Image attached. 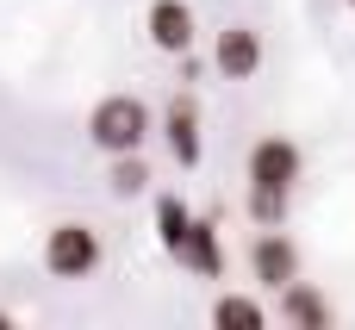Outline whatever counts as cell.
<instances>
[{
  "label": "cell",
  "mask_w": 355,
  "mask_h": 330,
  "mask_svg": "<svg viewBox=\"0 0 355 330\" xmlns=\"http://www.w3.org/2000/svg\"><path fill=\"white\" fill-rule=\"evenodd\" d=\"M162 137H168L175 168H200L206 144H200V100H193V94H175V100H168V112H162Z\"/></svg>",
  "instance_id": "6"
},
{
  "label": "cell",
  "mask_w": 355,
  "mask_h": 330,
  "mask_svg": "<svg viewBox=\"0 0 355 330\" xmlns=\"http://www.w3.org/2000/svg\"><path fill=\"white\" fill-rule=\"evenodd\" d=\"M281 318H287V324H300V330H331L337 312H331V299H324L312 281H300V275H293V281L281 287Z\"/></svg>",
  "instance_id": "9"
},
{
  "label": "cell",
  "mask_w": 355,
  "mask_h": 330,
  "mask_svg": "<svg viewBox=\"0 0 355 330\" xmlns=\"http://www.w3.org/2000/svg\"><path fill=\"white\" fill-rule=\"evenodd\" d=\"M100 262H106V243H100V231L81 225V218H62V225L44 237V268H50L56 281H87Z\"/></svg>",
  "instance_id": "2"
},
{
  "label": "cell",
  "mask_w": 355,
  "mask_h": 330,
  "mask_svg": "<svg viewBox=\"0 0 355 330\" xmlns=\"http://www.w3.org/2000/svg\"><path fill=\"white\" fill-rule=\"evenodd\" d=\"M0 330H12V318H6V312H0Z\"/></svg>",
  "instance_id": "14"
},
{
  "label": "cell",
  "mask_w": 355,
  "mask_h": 330,
  "mask_svg": "<svg viewBox=\"0 0 355 330\" xmlns=\"http://www.w3.org/2000/svg\"><path fill=\"white\" fill-rule=\"evenodd\" d=\"M262 56H268V44H262L256 25H225V31L212 37V69H218L225 81H256Z\"/></svg>",
  "instance_id": "5"
},
{
  "label": "cell",
  "mask_w": 355,
  "mask_h": 330,
  "mask_svg": "<svg viewBox=\"0 0 355 330\" xmlns=\"http://www.w3.org/2000/svg\"><path fill=\"white\" fill-rule=\"evenodd\" d=\"M287 200H293V193H281V187H250L243 206H250L256 225H287Z\"/></svg>",
  "instance_id": "13"
},
{
  "label": "cell",
  "mask_w": 355,
  "mask_h": 330,
  "mask_svg": "<svg viewBox=\"0 0 355 330\" xmlns=\"http://www.w3.org/2000/svg\"><path fill=\"white\" fill-rule=\"evenodd\" d=\"M349 6H355V0H349Z\"/></svg>",
  "instance_id": "15"
},
{
  "label": "cell",
  "mask_w": 355,
  "mask_h": 330,
  "mask_svg": "<svg viewBox=\"0 0 355 330\" xmlns=\"http://www.w3.org/2000/svg\"><path fill=\"white\" fill-rule=\"evenodd\" d=\"M150 106L137 100V94H106V100H94V112H87V144L100 150V156H131V150H144L150 144Z\"/></svg>",
  "instance_id": "1"
},
{
  "label": "cell",
  "mask_w": 355,
  "mask_h": 330,
  "mask_svg": "<svg viewBox=\"0 0 355 330\" xmlns=\"http://www.w3.org/2000/svg\"><path fill=\"white\" fill-rule=\"evenodd\" d=\"M212 324L218 330H262L268 324V306L256 293H218L212 299Z\"/></svg>",
  "instance_id": "10"
},
{
  "label": "cell",
  "mask_w": 355,
  "mask_h": 330,
  "mask_svg": "<svg viewBox=\"0 0 355 330\" xmlns=\"http://www.w3.org/2000/svg\"><path fill=\"white\" fill-rule=\"evenodd\" d=\"M144 31H150V44L162 50V56H181V50H193V6L187 0H150V12H144Z\"/></svg>",
  "instance_id": "7"
},
{
  "label": "cell",
  "mask_w": 355,
  "mask_h": 330,
  "mask_svg": "<svg viewBox=\"0 0 355 330\" xmlns=\"http://www.w3.org/2000/svg\"><path fill=\"white\" fill-rule=\"evenodd\" d=\"M243 175H250V187H281V193H293L300 175H306V156H300L293 137H262V144L250 150Z\"/></svg>",
  "instance_id": "4"
},
{
  "label": "cell",
  "mask_w": 355,
  "mask_h": 330,
  "mask_svg": "<svg viewBox=\"0 0 355 330\" xmlns=\"http://www.w3.org/2000/svg\"><path fill=\"white\" fill-rule=\"evenodd\" d=\"M187 225H193V212H187L175 193H162V200H156V237H162V250H168V256H175V243L187 237Z\"/></svg>",
  "instance_id": "12"
},
{
  "label": "cell",
  "mask_w": 355,
  "mask_h": 330,
  "mask_svg": "<svg viewBox=\"0 0 355 330\" xmlns=\"http://www.w3.org/2000/svg\"><path fill=\"white\" fill-rule=\"evenodd\" d=\"M106 162H112V168H106V181H112V193H119V200H137V193L150 187V162H144L137 150H131V156H106Z\"/></svg>",
  "instance_id": "11"
},
{
  "label": "cell",
  "mask_w": 355,
  "mask_h": 330,
  "mask_svg": "<svg viewBox=\"0 0 355 330\" xmlns=\"http://www.w3.org/2000/svg\"><path fill=\"white\" fill-rule=\"evenodd\" d=\"M175 262L193 275V281H218L225 275V243H218V225L212 218H193L187 237L175 243Z\"/></svg>",
  "instance_id": "8"
},
{
  "label": "cell",
  "mask_w": 355,
  "mask_h": 330,
  "mask_svg": "<svg viewBox=\"0 0 355 330\" xmlns=\"http://www.w3.org/2000/svg\"><path fill=\"white\" fill-rule=\"evenodd\" d=\"M250 275H256V287L281 293V287L300 275V243H293L281 225H262V231L250 237Z\"/></svg>",
  "instance_id": "3"
}]
</instances>
